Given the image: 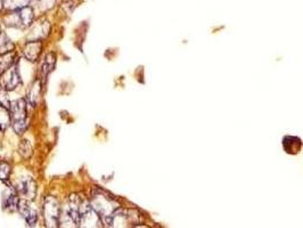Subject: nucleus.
Wrapping results in <instances>:
<instances>
[{
	"mask_svg": "<svg viewBox=\"0 0 303 228\" xmlns=\"http://www.w3.org/2000/svg\"><path fill=\"white\" fill-rule=\"evenodd\" d=\"M49 30H50V25H49L48 22H41V23L35 24V26L32 30V33H31L30 37H32V40L31 41H33V40H40L46 38Z\"/></svg>",
	"mask_w": 303,
	"mask_h": 228,
	"instance_id": "obj_10",
	"label": "nucleus"
},
{
	"mask_svg": "<svg viewBox=\"0 0 303 228\" xmlns=\"http://www.w3.org/2000/svg\"><path fill=\"white\" fill-rule=\"evenodd\" d=\"M11 173H12V165L8 162H6V161L0 162V180L3 181L10 180Z\"/></svg>",
	"mask_w": 303,
	"mask_h": 228,
	"instance_id": "obj_16",
	"label": "nucleus"
},
{
	"mask_svg": "<svg viewBox=\"0 0 303 228\" xmlns=\"http://www.w3.org/2000/svg\"><path fill=\"white\" fill-rule=\"evenodd\" d=\"M42 49V42L40 40H33V41H29L25 44L24 48V56L25 59L30 62H34L39 59L40 54H41Z\"/></svg>",
	"mask_w": 303,
	"mask_h": 228,
	"instance_id": "obj_8",
	"label": "nucleus"
},
{
	"mask_svg": "<svg viewBox=\"0 0 303 228\" xmlns=\"http://www.w3.org/2000/svg\"><path fill=\"white\" fill-rule=\"evenodd\" d=\"M5 70H6L5 66H4L3 64H0V77H2V74L4 73V71H5Z\"/></svg>",
	"mask_w": 303,
	"mask_h": 228,
	"instance_id": "obj_19",
	"label": "nucleus"
},
{
	"mask_svg": "<svg viewBox=\"0 0 303 228\" xmlns=\"http://www.w3.org/2000/svg\"><path fill=\"white\" fill-rule=\"evenodd\" d=\"M19 211L29 226H35V223L38 221V210L31 202V200H20Z\"/></svg>",
	"mask_w": 303,
	"mask_h": 228,
	"instance_id": "obj_5",
	"label": "nucleus"
},
{
	"mask_svg": "<svg viewBox=\"0 0 303 228\" xmlns=\"http://www.w3.org/2000/svg\"><path fill=\"white\" fill-rule=\"evenodd\" d=\"M56 63V55L54 53L47 54L46 59H44L43 63L41 65V77L46 78L47 75L52 72L53 69L55 68Z\"/></svg>",
	"mask_w": 303,
	"mask_h": 228,
	"instance_id": "obj_12",
	"label": "nucleus"
},
{
	"mask_svg": "<svg viewBox=\"0 0 303 228\" xmlns=\"http://www.w3.org/2000/svg\"><path fill=\"white\" fill-rule=\"evenodd\" d=\"M19 152L22 155V158L24 159H29L31 155H32V146H31L30 142L23 140L19 145Z\"/></svg>",
	"mask_w": 303,
	"mask_h": 228,
	"instance_id": "obj_17",
	"label": "nucleus"
},
{
	"mask_svg": "<svg viewBox=\"0 0 303 228\" xmlns=\"http://www.w3.org/2000/svg\"><path fill=\"white\" fill-rule=\"evenodd\" d=\"M3 8H4V0H0V12L3 11Z\"/></svg>",
	"mask_w": 303,
	"mask_h": 228,
	"instance_id": "obj_20",
	"label": "nucleus"
},
{
	"mask_svg": "<svg viewBox=\"0 0 303 228\" xmlns=\"http://www.w3.org/2000/svg\"><path fill=\"white\" fill-rule=\"evenodd\" d=\"M90 205L92 209L99 214L102 219L110 216L118 209V203L110 196L106 192L102 190H96L93 192L90 200Z\"/></svg>",
	"mask_w": 303,
	"mask_h": 228,
	"instance_id": "obj_1",
	"label": "nucleus"
},
{
	"mask_svg": "<svg viewBox=\"0 0 303 228\" xmlns=\"http://www.w3.org/2000/svg\"><path fill=\"white\" fill-rule=\"evenodd\" d=\"M38 2L40 3V6H41L42 10L47 11V10H50V8L54 6L56 0H38Z\"/></svg>",
	"mask_w": 303,
	"mask_h": 228,
	"instance_id": "obj_18",
	"label": "nucleus"
},
{
	"mask_svg": "<svg viewBox=\"0 0 303 228\" xmlns=\"http://www.w3.org/2000/svg\"><path fill=\"white\" fill-rule=\"evenodd\" d=\"M31 0H4V8L7 11H17L28 6Z\"/></svg>",
	"mask_w": 303,
	"mask_h": 228,
	"instance_id": "obj_15",
	"label": "nucleus"
},
{
	"mask_svg": "<svg viewBox=\"0 0 303 228\" xmlns=\"http://www.w3.org/2000/svg\"><path fill=\"white\" fill-rule=\"evenodd\" d=\"M11 123L12 118L10 109L0 104V131H5Z\"/></svg>",
	"mask_w": 303,
	"mask_h": 228,
	"instance_id": "obj_13",
	"label": "nucleus"
},
{
	"mask_svg": "<svg viewBox=\"0 0 303 228\" xmlns=\"http://www.w3.org/2000/svg\"><path fill=\"white\" fill-rule=\"evenodd\" d=\"M17 13H19V17H20V22H21V26L22 28H28L31 24L33 23L34 20V12L33 8L31 6H24L17 10Z\"/></svg>",
	"mask_w": 303,
	"mask_h": 228,
	"instance_id": "obj_9",
	"label": "nucleus"
},
{
	"mask_svg": "<svg viewBox=\"0 0 303 228\" xmlns=\"http://www.w3.org/2000/svg\"><path fill=\"white\" fill-rule=\"evenodd\" d=\"M41 89H42L41 81H40V80H37V81L33 83V86L31 87L29 95H28V101H26L31 106H33V107L37 106L38 102L40 100V95H41Z\"/></svg>",
	"mask_w": 303,
	"mask_h": 228,
	"instance_id": "obj_11",
	"label": "nucleus"
},
{
	"mask_svg": "<svg viewBox=\"0 0 303 228\" xmlns=\"http://www.w3.org/2000/svg\"><path fill=\"white\" fill-rule=\"evenodd\" d=\"M17 194L23 196L26 200H33L37 194V184L30 177H25L21 179L15 187Z\"/></svg>",
	"mask_w": 303,
	"mask_h": 228,
	"instance_id": "obj_6",
	"label": "nucleus"
},
{
	"mask_svg": "<svg viewBox=\"0 0 303 228\" xmlns=\"http://www.w3.org/2000/svg\"><path fill=\"white\" fill-rule=\"evenodd\" d=\"M19 203H20V199L19 196H17V192L15 189L10 187L7 191L4 192L3 205L7 211L14 212L16 210H19Z\"/></svg>",
	"mask_w": 303,
	"mask_h": 228,
	"instance_id": "obj_7",
	"label": "nucleus"
},
{
	"mask_svg": "<svg viewBox=\"0 0 303 228\" xmlns=\"http://www.w3.org/2000/svg\"><path fill=\"white\" fill-rule=\"evenodd\" d=\"M21 84V75L20 70L17 65H12L10 68L4 71V73L0 77V87L4 90L12 92L14 90L17 86Z\"/></svg>",
	"mask_w": 303,
	"mask_h": 228,
	"instance_id": "obj_4",
	"label": "nucleus"
},
{
	"mask_svg": "<svg viewBox=\"0 0 303 228\" xmlns=\"http://www.w3.org/2000/svg\"><path fill=\"white\" fill-rule=\"evenodd\" d=\"M62 208L54 196H47L43 201V218L48 227L60 226Z\"/></svg>",
	"mask_w": 303,
	"mask_h": 228,
	"instance_id": "obj_3",
	"label": "nucleus"
},
{
	"mask_svg": "<svg viewBox=\"0 0 303 228\" xmlns=\"http://www.w3.org/2000/svg\"><path fill=\"white\" fill-rule=\"evenodd\" d=\"M14 43L11 41V39L7 37L5 32H0V55H5L14 51Z\"/></svg>",
	"mask_w": 303,
	"mask_h": 228,
	"instance_id": "obj_14",
	"label": "nucleus"
},
{
	"mask_svg": "<svg viewBox=\"0 0 303 228\" xmlns=\"http://www.w3.org/2000/svg\"><path fill=\"white\" fill-rule=\"evenodd\" d=\"M10 111L13 128H14L17 135H22L25 131L26 126H28V123H26V114H28V111H26V101L24 98H19V100L13 101L11 103Z\"/></svg>",
	"mask_w": 303,
	"mask_h": 228,
	"instance_id": "obj_2",
	"label": "nucleus"
}]
</instances>
